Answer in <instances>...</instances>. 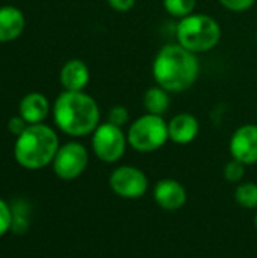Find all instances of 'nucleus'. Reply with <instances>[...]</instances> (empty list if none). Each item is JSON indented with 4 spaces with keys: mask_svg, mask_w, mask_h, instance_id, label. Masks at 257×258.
I'll use <instances>...</instances> for the list:
<instances>
[{
    "mask_svg": "<svg viewBox=\"0 0 257 258\" xmlns=\"http://www.w3.org/2000/svg\"><path fill=\"white\" fill-rule=\"evenodd\" d=\"M53 119L61 132L80 138L94 133L100 125L97 101L83 91H64L53 104Z\"/></svg>",
    "mask_w": 257,
    "mask_h": 258,
    "instance_id": "f257e3e1",
    "label": "nucleus"
},
{
    "mask_svg": "<svg viewBox=\"0 0 257 258\" xmlns=\"http://www.w3.org/2000/svg\"><path fill=\"white\" fill-rule=\"evenodd\" d=\"M151 71L156 85L168 92H182L195 83L200 65L195 53L180 44H170L158 51Z\"/></svg>",
    "mask_w": 257,
    "mask_h": 258,
    "instance_id": "f03ea898",
    "label": "nucleus"
},
{
    "mask_svg": "<svg viewBox=\"0 0 257 258\" xmlns=\"http://www.w3.org/2000/svg\"><path fill=\"white\" fill-rule=\"evenodd\" d=\"M59 147V138L52 127L44 122L32 124L15 138L14 159L21 168L38 171L52 165Z\"/></svg>",
    "mask_w": 257,
    "mask_h": 258,
    "instance_id": "7ed1b4c3",
    "label": "nucleus"
},
{
    "mask_svg": "<svg viewBox=\"0 0 257 258\" xmlns=\"http://www.w3.org/2000/svg\"><path fill=\"white\" fill-rule=\"evenodd\" d=\"M176 36L182 47L197 54L217 47L221 39V27L211 15L191 14L180 18Z\"/></svg>",
    "mask_w": 257,
    "mask_h": 258,
    "instance_id": "20e7f679",
    "label": "nucleus"
},
{
    "mask_svg": "<svg viewBox=\"0 0 257 258\" xmlns=\"http://www.w3.org/2000/svg\"><path fill=\"white\" fill-rule=\"evenodd\" d=\"M168 136V122L161 115L145 113L133 121L127 132L129 145L139 153H153L162 148Z\"/></svg>",
    "mask_w": 257,
    "mask_h": 258,
    "instance_id": "39448f33",
    "label": "nucleus"
},
{
    "mask_svg": "<svg viewBox=\"0 0 257 258\" xmlns=\"http://www.w3.org/2000/svg\"><path fill=\"white\" fill-rule=\"evenodd\" d=\"M91 145L98 160L105 163H115L124 156L129 142L127 135H124L121 127L103 122L94 130Z\"/></svg>",
    "mask_w": 257,
    "mask_h": 258,
    "instance_id": "423d86ee",
    "label": "nucleus"
},
{
    "mask_svg": "<svg viewBox=\"0 0 257 258\" xmlns=\"http://www.w3.org/2000/svg\"><path fill=\"white\" fill-rule=\"evenodd\" d=\"M89 162L88 150L80 142H67L59 147L53 162L52 168L58 178L71 181L79 178Z\"/></svg>",
    "mask_w": 257,
    "mask_h": 258,
    "instance_id": "0eeeda50",
    "label": "nucleus"
},
{
    "mask_svg": "<svg viewBox=\"0 0 257 258\" xmlns=\"http://www.w3.org/2000/svg\"><path fill=\"white\" fill-rule=\"evenodd\" d=\"M109 187L112 192L126 200H136L144 197L148 189V178L144 171L136 166L123 165L112 171L109 177Z\"/></svg>",
    "mask_w": 257,
    "mask_h": 258,
    "instance_id": "6e6552de",
    "label": "nucleus"
},
{
    "mask_svg": "<svg viewBox=\"0 0 257 258\" xmlns=\"http://www.w3.org/2000/svg\"><path fill=\"white\" fill-rule=\"evenodd\" d=\"M230 154L235 160L247 165L257 163V125H241L230 139Z\"/></svg>",
    "mask_w": 257,
    "mask_h": 258,
    "instance_id": "1a4fd4ad",
    "label": "nucleus"
},
{
    "mask_svg": "<svg viewBox=\"0 0 257 258\" xmlns=\"http://www.w3.org/2000/svg\"><path fill=\"white\" fill-rule=\"evenodd\" d=\"M153 198L161 209L167 212H176L186 204L188 194L183 184L179 183L177 180L164 178L155 184Z\"/></svg>",
    "mask_w": 257,
    "mask_h": 258,
    "instance_id": "9d476101",
    "label": "nucleus"
},
{
    "mask_svg": "<svg viewBox=\"0 0 257 258\" xmlns=\"http://www.w3.org/2000/svg\"><path fill=\"white\" fill-rule=\"evenodd\" d=\"M50 112V103L41 92H29L18 103V115L29 124H41Z\"/></svg>",
    "mask_w": 257,
    "mask_h": 258,
    "instance_id": "9b49d317",
    "label": "nucleus"
},
{
    "mask_svg": "<svg viewBox=\"0 0 257 258\" xmlns=\"http://www.w3.org/2000/svg\"><path fill=\"white\" fill-rule=\"evenodd\" d=\"M200 132L198 119L191 113H179L168 122L170 141L177 145L191 144Z\"/></svg>",
    "mask_w": 257,
    "mask_h": 258,
    "instance_id": "f8f14e48",
    "label": "nucleus"
},
{
    "mask_svg": "<svg viewBox=\"0 0 257 258\" xmlns=\"http://www.w3.org/2000/svg\"><path fill=\"white\" fill-rule=\"evenodd\" d=\"M26 27V17L21 9L12 5L0 8V42H12L21 36Z\"/></svg>",
    "mask_w": 257,
    "mask_h": 258,
    "instance_id": "ddd939ff",
    "label": "nucleus"
},
{
    "mask_svg": "<svg viewBox=\"0 0 257 258\" xmlns=\"http://www.w3.org/2000/svg\"><path fill=\"white\" fill-rule=\"evenodd\" d=\"M59 82L64 91H83L89 83V68L80 59H70L59 73Z\"/></svg>",
    "mask_w": 257,
    "mask_h": 258,
    "instance_id": "4468645a",
    "label": "nucleus"
},
{
    "mask_svg": "<svg viewBox=\"0 0 257 258\" xmlns=\"http://www.w3.org/2000/svg\"><path fill=\"white\" fill-rule=\"evenodd\" d=\"M142 103H144V107H145L147 113L161 115L162 116L168 110V107H170V95H168V91L164 89V88H161L159 85L151 86V88H148L144 92Z\"/></svg>",
    "mask_w": 257,
    "mask_h": 258,
    "instance_id": "2eb2a0df",
    "label": "nucleus"
},
{
    "mask_svg": "<svg viewBox=\"0 0 257 258\" xmlns=\"http://www.w3.org/2000/svg\"><path fill=\"white\" fill-rule=\"evenodd\" d=\"M29 230V207L26 203L20 201L15 203L12 207V225H11V233L17 236L26 234Z\"/></svg>",
    "mask_w": 257,
    "mask_h": 258,
    "instance_id": "dca6fc26",
    "label": "nucleus"
},
{
    "mask_svg": "<svg viewBox=\"0 0 257 258\" xmlns=\"http://www.w3.org/2000/svg\"><path fill=\"white\" fill-rule=\"evenodd\" d=\"M235 200L244 209L257 210V183L253 181L241 183L235 190Z\"/></svg>",
    "mask_w": 257,
    "mask_h": 258,
    "instance_id": "f3484780",
    "label": "nucleus"
},
{
    "mask_svg": "<svg viewBox=\"0 0 257 258\" xmlns=\"http://www.w3.org/2000/svg\"><path fill=\"white\" fill-rule=\"evenodd\" d=\"M195 6H197V0H164L165 11L177 18H183L194 14Z\"/></svg>",
    "mask_w": 257,
    "mask_h": 258,
    "instance_id": "a211bd4d",
    "label": "nucleus"
},
{
    "mask_svg": "<svg viewBox=\"0 0 257 258\" xmlns=\"http://www.w3.org/2000/svg\"><path fill=\"white\" fill-rule=\"evenodd\" d=\"M245 175V165L232 159L226 166H224V178L229 183H241Z\"/></svg>",
    "mask_w": 257,
    "mask_h": 258,
    "instance_id": "6ab92c4d",
    "label": "nucleus"
},
{
    "mask_svg": "<svg viewBox=\"0 0 257 258\" xmlns=\"http://www.w3.org/2000/svg\"><path fill=\"white\" fill-rule=\"evenodd\" d=\"M12 225V207L0 198V237L11 231Z\"/></svg>",
    "mask_w": 257,
    "mask_h": 258,
    "instance_id": "aec40b11",
    "label": "nucleus"
},
{
    "mask_svg": "<svg viewBox=\"0 0 257 258\" xmlns=\"http://www.w3.org/2000/svg\"><path fill=\"white\" fill-rule=\"evenodd\" d=\"M129 118H130V115H129L127 107H124V106H121V104L114 106V107L109 110V113H108V122H111V124H114V125H118V127L126 125L127 121H129Z\"/></svg>",
    "mask_w": 257,
    "mask_h": 258,
    "instance_id": "412c9836",
    "label": "nucleus"
},
{
    "mask_svg": "<svg viewBox=\"0 0 257 258\" xmlns=\"http://www.w3.org/2000/svg\"><path fill=\"white\" fill-rule=\"evenodd\" d=\"M220 3L232 12H244L253 8L256 0H220Z\"/></svg>",
    "mask_w": 257,
    "mask_h": 258,
    "instance_id": "4be33fe9",
    "label": "nucleus"
},
{
    "mask_svg": "<svg viewBox=\"0 0 257 258\" xmlns=\"http://www.w3.org/2000/svg\"><path fill=\"white\" fill-rule=\"evenodd\" d=\"M27 125H29V124H27L20 115H15V116L9 118V121H8V130H9V133H12L15 138L20 136V135L27 128Z\"/></svg>",
    "mask_w": 257,
    "mask_h": 258,
    "instance_id": "5701e85b",
    "label": "nucleus"
},
{
    "mask_svg": "<svg viewBox=\"0 0 257 258\" xmlns=\"http://www.w3.org/2000/svg\"><path fill=\"white\" fill-rule=\"evenodd\" d=\"M136 0H108V5L117 12H127L135 6Z\"/></svg>",
    "mask_w": 257,
    "mask_h": 258,
    "instance_id": "b1692460",
    "label": "nucleus"
},
{
    "mask_svg": "<svg viewBox=\"0 0 257 258\" xmlns=\"http://www.w3.org/2000/svg\"><path fill=\"white\" fill-rule=\"evenodd\" d=\"M254 227H256V231H257V212H256V216H254Z\"/></svg>",
    "mask_w": 257,
    "mask_h": 258,
    "instance_id": "393cba45",
    "label": "nucleus"
},
{
    "mask_svg": "<svg viewBox=\"0 0 257 258\" xmlns=\"http://www.w3.org/2000/svg\"><path fill=\"white\" fill-rule=\"evenodd\" d=\"M256 42H257V32H256Z\"/></svg>",
    "mask_w": 257,
    "mask_h": 258,
    "instance_id": "a878e982",
    "label": "nucleus"
}]
</instances>
